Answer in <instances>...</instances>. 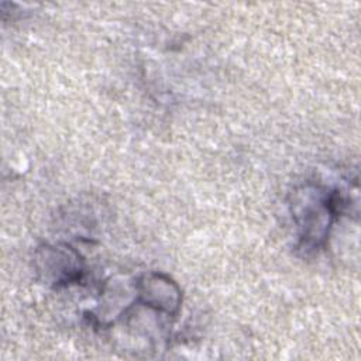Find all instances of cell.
Wrapping results in <instances>:
<instances>
[{
	"label": "cell",
	"instance_id": "cell-1",
	"mask_svg": "<svg viewBox=\"0 0 361 361\" xmlns=\"http://www.w3.org/2000/svg\"><path fill=\"white\" fill-rule=\"evenodd\" d=\"M348 200L340 190L314 183L296 188L290 195V213L298 228V250L317 252L327 245L336 220L345 212Z\"/></svg>",
	"mask_w": 361,
	"mask_h": 361
},
{
	"label": "cell",
	"instance_id": "cell-2",
	"mask_svg": "<svg viewBox=\"0 0 361 361\" xmlns=\"http://www.w3.org/2000/svg\"><path fill=\"white\" fill-rule=\"evenodd\" d=\"M38 278L54 288L78 283L85 275L82 255L68 244H44L35 251Z\"/></svg>",
	"mask_w": 361,
	"mask_h": 361
},
{
	"label": "cell",
	"instance_id": "cell-3",
	"mask_svg": "<svg viewBox=\"0 0 361 361\" xmlns=\"http://www.w3.org/2000/svg\"><path fill=\"white\" fill-rule=\"evenodd\" d=\"M135 302L157 313L175 317L182 303L179 285L165 274L148 272L140 275L134 282Z\"/></svg>",
	"mask_w": 361,
	"mask_h": 361
}]
</instances>
